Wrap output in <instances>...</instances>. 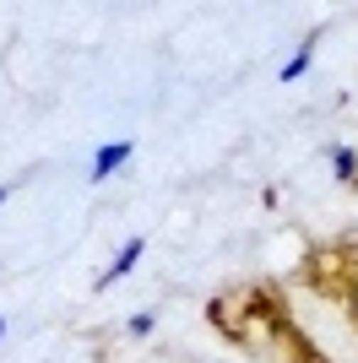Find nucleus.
I'll return each instance as SVG.
<instances>
[{
  "mask_svg": "<svg viewBox=\"0 0 358 363\" xmlns=\"http://www.w3.org/2000/svg\"><path fill=\"white\" fill-rule=\"evenodd\" d=\"M304 65H310V44L293 55V65H283V82H293V76H304Z\"/></svg>",
  "mask_w": 358,
  "mask_h": 363,
  "instance_id": "7ed1b4c3",
  "label": "nucleus"
},
{
  "mask_svg": "<svg viewBox=\"0 0 358 363\" xmlns=\"http://www.w3.org/2000/svg\"><path fill=\"white\" fill-rule=\"evenodd\" d=\"M136 260H141V239H131V244H125V250H119V260H114V266H109V277H104V282H98V288H109V282H119V277L131 272Z\"/></svg>",
  "mask_w": 358,
  "mask_h": 363,
  "instance_id": "f03ea898",
  "label": "nucleus"
},
{
  "mask_svg": "<svg viewBox=\"0 0 358 363\" xmlns=\"http://www.w3.org/2000/svg\"><path fill=\"white\" fill-rule=\"evenodd\" d=\"M353 309H358V288H353Z\"/></svg>",
  "mask_w": 358,
  "mask_h": 363,
  "instance_id": "39448f33",
  "label": "nucleus"
},
{
  "mask_svg": "<svg viewBox=\"0 0 358 363\" xmlns=\"http://www.w3.org/2000/svg\"><path fill=\"white\" fill-rule=\"evenodd\" d=\"M353 168H358V157H353V152H342V147H337V174H342V179H353Z\"/></svg>",
  "mask_w": 358,
  "mask_h": 363,
  "instance_id": "20e7f679",
  "label": "nucleus"
},
{
  "mask_svg": "<svg viewBox=\"0 0 358 363\" xmlns=\"http://www.w3.org/2000/svg\"><path fill=\"white\" fill-rule=\"evenodd\" d=\"M0 201H6V190H0Z\"/></svg>",
  "mask_w": 358,
  "mask_h": 363,
  "instance_id": "423d86ee",
  "label": "nucleus"
},
{
  "mask_svg": "<svg viewBox=\"0 0 358 363\" xmlns=\"http://www.w3.org/2000/svg\"><path fill=\"white\" fill-rule=\"evenodd\" d=\"M125 157H131V147H125V141H109V147L98 152V163H92V179H104V174H114V168L125 163Z\"/></svg>",
  "mask_w": 358,
  "mask_h": 363,
  "instance_id": "f257e3e1",
  "label": "nucleus"
}]
</instances>
